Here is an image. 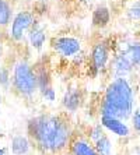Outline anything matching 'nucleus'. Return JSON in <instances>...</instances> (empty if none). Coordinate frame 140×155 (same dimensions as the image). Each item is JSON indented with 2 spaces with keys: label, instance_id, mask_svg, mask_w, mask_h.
Returning a JSON list of instances; mask_svg holds the SVG:
<instances>
[{
  "label": "nucleus",
  "instance_id": "10",
  "mask_svg": "<svg viewBox=\"0 0 140 155\" xmlns=\"http://www.w3.org/2000/svg\"><path fill=\"white\" fill-rule=\"evenodd\" d=\"M80 101H81V95L77 88H69L66 91L65 97H63V106L70 112L77 110L80 106Z\"/></svg>",
  "mask_w": 140,
  "mask_h": 155
},
{
  "label": "nucleus",
  "instance_id": "19",
  "mask_svg": "<svg viewBox=\"0 0 140 155\" xmlns=\"http://www.w3.org/2000/svg\"><path fill=\"white\" fill-rule=\"evenodd\" d=\"M10 83V74L7 69H0V85L7 87Z\"/></svg>",
  "mask_w": 140,
  "mask_h": 155
},
{
  "label": "nucleus",
  "instance_id": "11",
  "mask_svg": "<svg viewBox=\"0 0 140 155\" xmlns=\"http://www.w3.org/2000/svg\"><path fill=\"white\" fill-rule=\"evenodd\" d=\"M109 20H111V11H109L108 7H105V6H98L93 11V25L94 27L102 28V27H105L109 22Z\"/></svg>",
  "mask_w": 140,
  "mask_h": 155
},
{
  "label": "nucleus",
  "instance_id": "12",
  "mask_svg": "<svg viewBox=\"0 0 140 155\" xmlns=\"http://www.w3.org/2000/svg\"><path fill=\"white\" fill-rule=\"evenodd\" d=\"M122 52L130 60L133 69H140V42H129Z\"/></svg>",
  "mask_w": 140,
  "mask_h": 155
},
{
  "label": "nucleus",
  "instance_id": "22",
  "mask_svg": "<svg viewBox=\"0 0 140 155\" xmlns=\"http://www.w3.org/2000/svg\"><path fill=\"white\" fill-rule=\"evenodd\" d=\"M0 58H2V46H0Z\"/></svg>",
  "mask_w": 140,
  "mask_h": 155
},
{
  "label": "nucleus",
  "instance_id": "21",
  "mask_svg": "<svg viewBox=\"0 0 140 155\" xmlns=\"http://www.w3.org/2000/svg\"><path fill=\"white\" fill-rule=\"evenodd\" d=\"M4 154V151H3V148H0V155H3Z\"/></svg>",
  "mask_w": 140,
  "mask_h": 155
},
{
  "label": "nucleus",
  "instance_id": "3",
  "mask_svg": "<svg viewBox=\"0 0 140 155\" xmlns=\"http://www.w3.org/2000/svg\"><path fill=\"white\" fill-rule=\"evenodd\" d=\"M13 85L22 97H31L38 90L35 70L27 61H18L13 71Z\"/></svg>",
  "mask_w": 140,
  "mask_h": 155
},
{
  "label": "nucleus",
  "instance_id": "6",
  "mask_svg": "<svg viewBox=\"0 0 140 155\" xmlns=\"http://www.w3.org/2000/svg\"><path fill=\"white\" fill-rule=\"evenodd\" d=\"M109 61V48L105 42H98L91 51V69L93 74H98L107 67Z\"/></svg>",
  "mask_w": 140,
  "mask_h": 155
},
{
  "label": "nucleus",
  "instance_id": "14",
  "mask_svg": "<svg viewBox=\"0 0 140 155\" xmlns=\"http://www.w3.org/2000/svg\"><path fill=\"white\" fill-rule=\"evenodd\" d=\"M72 151L74 155H98L95 147L90 145L86 141H76L72 147Z\"/></svg>",
  "mask_w": 140,
  "mask_h": 155
},
{
  "label": "nucleus",
  "instance_id": "25",
  "mask_svg": "<svg viewBox=\"0 0 140 155\" xmlns=\"http://www.w3.org/2000/svg\"><path fill=\"white\" fill-rule=\"evenodd\" d=\"M0 102H2V101H0Z\"/></svg>",
  "mask_w": 140,
  "mask_h": 155
},
{
  "label": "nucleus",
  "instance_id": "1",
  "mask_svg": "<svg viewBox=\"0 0 140 155\" xmlns=\"http://www.w3.org/2000/svg\"><path fill=\"white\" fill-rule=\"evenodd\" d=\"M28 133L42 151L58 152L67 145L72 130L59 116L41 115L29 120Z\"/></svg>",
  "mask_w": 140,
  "mask_h": 155
},
{
  "label": "nucleus",
  "instance_id": "8",
  "mask_svg": "<svg viewBox=\"0 0 140 155\" xmlns=\"http://www.w3.org/2000/svg\"><path fill=\"white\" fill-rule=\"evenodd\" d=\"M112 70L115 77H128L130 73L133 71V66L130 63V60L125 56L123 52L118 53L112 60Z\"/></svg>",
  "mask_w": 140,
  "mask_h": 155
},
{
  "label": "nucleus",
  "instance_id": "2",
  "mask_svg": "<svg viewBox=\"0 0 140 155\" xmlns=\"http://www.w3.org/2000/svg\"><path fill=\"white\" fill-rule=\"evenodd\" d=\"M135 94L130 83L125 77H115L105 90L101 102V116H111L121 120L129 119L133 113Z\"/></svg>",
  "mask_w": 140,
  "mask_h": 155
},
{
  "label": "nucleus",
  "instance_id": "5",
  "mask_svg": "<svg viewBox=\"0 0 140 155\" xmlns=\"http://www.w3.org/2000/svg\"><path fill=\"white\" fill-rule=\"evenodd\" d=\"M34 24V15L31 11H20L14 15L13 21H11L10 28V36L11 39L15 42L22 41L24 35L28 32V29Z\"/></svg>",
  "mask_w": 140,
  "mask_h": 155
},
{
  "label": "nucleus",
  "instance_id": "24",
  "mask_svg": "<svg viewBox=\"0 0 140 155\" xmlns=\"http://www.w3.org/2000/svg\"><path fill=\"white\" fill-rule=\"evenodd\" d=\"M41 2H43V0H41Z\"/></svg>",
  "mask_w": 140,
  "mask_h": 155
},
{
  "label": "nucleus",
  "instance_id": "26",
  "mask_svg": "<svg viewBox=\"0 0 140 155\" xmlns=\"http://www.w3.org/2000/svg\"><path fill=\"white\" fill-rule=\"evenodd\" d=\"M139 155H140V154H139Z\"/></svg>",
  "mask_w": 140,
  "mask_h": 155
},
{
  "label": "nucleus",
  "instance_id": "23",
  "mask_svg": "<svg viewBox=\"0 0 140 155\" xmlns=\"http://www.w3.org/2000/svg\"><path fill=\"white\" fill-rule=\"evenodd\" d=\"M79 2H88V0H79Z\"/></svg>",
  "mask_w": 140,
  "mask_h": 155
},
{
  "label": "nucleus",
  "instance_id": "17",
  "mask_svg": "<svg viewBox=\"0 0 140 155\" xmlns=\"http://www.w3.org/2000/svg\"><path fill=\"white\" fill-rule=\"evenodd\" d=\"M126 15L132 21L140 20V0H136V2H133L130 4L129 7H128V10H126Z\"/></svg>",
  "mask_w": 140,
  "mask_h": 155
},
{
  "label": "nucleus",
  "instance_id": "15",
  "mask_svg": "<svg viewBox=\"0 0 140 155\" xmlns=\"http://www.w3.org/2000/svg\"><path fill=\"white\" fill-rule=\"evenodd\" d=\"M11 6L9 4L7 0H0V27L7 25L11 21Z\"/></svg>",
  "mask_w": 140,
  "mask_h": 155
},
{
  "label": "nucleus",
  "instance_id": "20",
  "mask_svg": "<svg viewBox=\"0 0 140 155\" xmlns=\"http://www.w3.org/2000/svg\"><path fill=\"white\" fill-rule=\"evenodd\" d=\"M102 136H104V133H102V127H101V126L94 127V130L91 131V138L97 141L98 138H101Z\"/></svg>",
  "mask_w": 140,
  "mask_h": 155
},
{
  "label": "nucleus",
  "instance_id": "13",
  "mask_svg": "<svg viewBox=\"0 0 140 155\" xmlns=\"http://www.w3.org/2000/svg\"><path fill=\"white\" fill-rule=\"evenodd\" d=\"M11 151L14 155H25L29 151V143L28 140L22 136H17L11 141Z\"/></svg>",
  "mask_w": 140,
  "mask_h": 155
},
{
  "label": "nucleus",
  "instance_id": "16",
  "mask_svg": "<svg viewBox=\"0 0 140 155\" xmlns=\"http://www.w3.org/2000/svg\"><path fill=\"white\" fill-rule=\"evenodd\" d=\"M95 150L98 155H109L111 154V141L107 136H102L95 141Z\"/></svg>",
  "mask_w": 140,
  "mask_h": 155
},
{
  "label": "nucleus",
  "instance_id": "4",
  "mask_svg": "<svg viewBox=\"0 0 140 155\" xmlns=\"http://www.w3.org/2000/svg\"><path fill=\"white\" fill-rule=\"evenodd\" d=\"M50 46L63 58H73L81 51V42L73 36H58L50 41Z\"/></svg>",
  "mask_w": 140,
  "mask_h": 155
},
{
  "label": "nucleus",
  "instance_id": "18",
  "mask_svg": "<svg viewBox=\"0 0 140 155\" xmlns=\"http://www.w3.org/2000/svg\"><path fill=\"white\" fill-rule=\"evenodd\" d=\"M132 124H133V129L136 131H140V106L135 110V113H132Z\"/></svg>",
  "mask_w": 140,
  "mask_h": 155
},
{
  "label": "nucleus",
  "instance_id": "7",
  "mask_svg": "<svg viewBox=\"0 0 140 155\" xmlns=\"http://www.w3.org/2000/svg\"><path fill=\"white\" fill-rule=\"evenodd\" d=\"M101 124L104 127H107L114 134L119 136V137L129 136V127L126 126V123H123V120L121 119L111 117V116H101Z\"/></svg>",
  "mask_w": 140,
  "mask_h": 155
},
{
  "label": "nucleus",
  "instance_id": "9",
  "mask_svg": "<svg viewBox=\"0 0 140 155\" xmlns=\"http://www.w3.org/2000/svg\"><path fill=\"white\" fill-rule=\"evenodd\" d=\"M28 38H29V42H31V46L36 51H39L41 48L43 46V43L46 41V32L43 27L41 25L39 22H35L31 25V28L28 29Z\"/></svg>",
  "mask_w": 140,
  "mask_h": 155
}]
</instances>
